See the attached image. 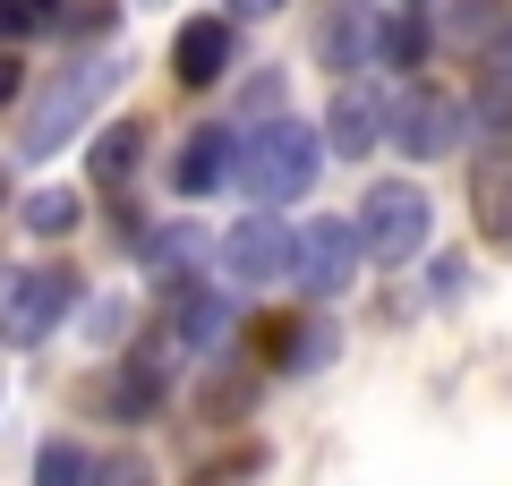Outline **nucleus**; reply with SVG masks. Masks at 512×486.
Masks as SVG:
<instances>
[{
    "label": "nucleus",
    "instance_id": "obj_4",
    "mask_svg": "<svg viewBox=\"0 0 512 486\" xmlns=\"http://www.w3.org/2000/svg\"><path fill=\"white\" fill-rule=\"evenodd\" d=\"M359 231H350L342 214H325V222H299L291 231V282L308 290V299H342L350 282H359Z\"/></svg>",
    "mask_w": 512,
    "mask_h": 486
},
{
    "label": "nucleus",
    "instance_id": "obj_9",
    "mask_svg": "<svg viewBox=\"0 0 512 486\" xmlns=\"http://www.w3.org/2000/svg\"><path fill=\"white\" fill-rule=\"evenodd\" d=\"M231 171H239L231 128H188L180 162H171V188H180V197H214V188H231Z\"/></svg>",
    "mask_w": 512,
    "mask_h": 486
},
{
    "label": "nucleus",
    "instance_id": "obj_18",
    "mask_svg": "<svg viewBox=\"0 0 512 486\" xmlns=\"http://www.w3.org/2000/svg\"><path fill=\"white\" fill-rule=\"evenodd\" d=\"M154 401H163V367H146V359H128L120 376L103 384V410H111V418H146Z\"/></svg>",
    "mask_w": 512,
    "mask_h": 486
},
{
    "label": "nucleus",
    "instance_id": "obj_3",
    "mask_svg": "<svg viewBox=\"0 0 512 486\" xmlns=\"http://www.w3.org/2000/svg\"><path fill=\"white\" fill-rule=\"evenodd\" d=\"M69 307H77V273H69V265H26V273H9V282H0V342H9V350H35Z\"/></svg>",
    "mask_w": 512,
    "mask_h": 486
},
{
    "label": "nucleus",
    "instance_id": "obj_5",
    "mask_svg": "<svg viewBox=\"0 0 512 486\" xmlns=\"http://www.w3.org/2000/svg\"><path fill=\"white\" fill-rule=\"evenodd\" d=\"M111 86H120V69H111V60H86V69H69V77H60V86L35 103V120H26V154H35V162H43V154H60V145H69L77 128L94 120V103H103Z\"/></svg>",
    "mask_w": 512,
    "mask_h": 486
},
{
    "label": "nucleus",
    "instance_id": "obj_11",
    "mask_svg": "<svg viewBox=\"0 0 512 486\" xmlns=\"http://www.w3.org/2000/svg\"><path fill=\"white\" fill-rule=\"evenodd\" d=\"M376 137H384V94L342 86V94H333V111H325V137H316V145H333L342 162H359V154H376Z\"/></svg>",
    "mask_w": 512,
    "mask_h": 486
},
{
    "label": "nucleus",
    "instance_id": "obj_14",
    "mask_svg": "<svg viewBox=\"0 0 512 486\" xmlns=\"http://www.w3.org/2000/svg\"><path fill=\"white\" fill-rule=\"evenodd\" d=\"M248 401H256V367H239V359L205 367V384H197V410L214 418V427H231V418H248Z\"/></svg>",
    "mask_w": 512,
    "mask_h": 486
},
{
    "label": "nucleus",
    "instance_id": "obj_19",
    "mask_svg": "<svg viewBox=\"0 0 512 486\" xmlns=\"http://www.w3.org/2000/svg\"><path fill=\"white\" fill-rule=\"evenodd\" d=\"M18 222H26L35 239H60V231H77V222H86V197H77V188H35Z\"/></svg>",
    "mask_w": 512,
    "mask_h": 486
},
{
    "label": "nucleus",
    "instance_id": "obj_17",
    "mask_svg": "<svg viewBox=\"0 0 512 486\" xmlns=\"http://www.w3.org/2000/svg\"><path fill=\"white\" fill-rule=\"evenodd\" d=\"M171 333H180L188 350L222 342V333H231V299H214V290H180V316H171Z\"/></svg>",
    "mask_w": 512,
    "mask_h": 486
},
{
    "label": "nucleus",
    "instance_id": "obj_16",
    "mask_svg": "<svg viewBox=\"0 0 512 486\" xmlns=\"http://www.w3.org/2000/svg\"><path fill=\"white\" fill-rule=\"evenodd\" d=\"M504 0H453V9H444V35L461 43V52H495V43H504Z\"/></svg>",
    "mask_w": 512,
    "mask_h": 486
},
{
    "label": "nucleus",
    "instance_id": "obj_7",
    "mask_svg": "<svg viewBox=\"0 0 512 486\" xmlns=\"http://www.w3.org/2000/svg\"><path fill=\"white\" fill-rule=\"evenodd\" d=\"M222 273H231L239 290H274L291 282V222L282 214H248L222 231Z\"/></svg>",
    "mask_w": 512,
    "mask_h": 486
},
{
    "label": "nucleus",
    "instance_id": "obj_20",
    "mask_svg": "<svg viewBox=\"0 0 512 486\" xmlns=\"http://www.w3.org/2000/svg\"><path fill=\"white\" fill-rule=\"evenodd\" d=\"M282 376H316V367L333 359V324H299V333H282Z\"/></svg>",
    "mask_w": 512,
    "mask_h": 486
},
{
    "label": "nucleus",
    "instance_id": "obj_24",
    "mask_svg": "<svg viewBox=\"0 0 512 486\" xmlns=\"http://www.w3.org/2000/svg\"><path fill=\"white\" fill-rule=\"evenodd\" d=\"M274 9H282V0H222V18H231V26L239 18H274Z\"/></svg>",
    "mask_w": 512,
    "mask_h": 486
},
{
    "label": "nucleus",
    "instance_id": "obj_10",
    "mask_svg": "<svg viewBox=\"0 0 512 486\" xmlns=\"http://www.w3.org/2000/svg\"><path fill=\"white\" fill-rule=\"evenodd\" d=\"M231 52H239V26L231 18H197L171 43V77H180V86H214V77L231 69Z\"/></svg>",
    "mask_w": 512,
    "mask_h": 486
},
{
    "label": "nucleus",
    "instance_id": "obj_1",
    "mask_svg": "<svg viewBox=\"0 0 512 486\" xmlns=\"http://www.w3.org/2000/svg\"><path fill=\"white\" fill-rule=\"evenodd\" d=\"M316 171H325V145H316V128L291 120V111H274V120L239 145V171H231V180L256 197V214H282V205H299V197L316 188Z\"/></svg>",
    "mask_w": 512,
    "mask_h": 486
},
{
    "label": "nucleus",
    "instance_id": "obj_22",
    "mask_svg": "<svg viewBox=\"0 0 512 486\" xmlns=\"http://www.w3.org/2000/svg\"><path fill=\"white\" fill-rule=\"evenodd\" d=\"M478 120H487V137L512 145V77H487V94H478Z\"/></svg>",
    "mask_w": 512,
    "mask_h": 486
},
{
    "label": "nucleus",
    "instance_id": "obj_15",
    "mask_svg": "<svg viewBox=\"0 0 512 486\" xmlns=\"http://www.w3.org/2000/svg\"><path fill=\"white\" fill-rule=\"evenodd\" d=\"M427 43H436V35H427V18H410V9H402V18H376V60L393 77H419L427 69Z\"/></svg>",
    "mask_w": 512,
    "mask_h": 486
},
{
    "label": "nucleus",
    "instance_id": "obj_2",
    "mask_svg": "<svg viewBox=\"0 0 512 486\" xmlns=\"http://www.w3.org/2000/svg\"><path fill=\"white\" fill-rule=\"evenodd\" d=\"M350 231H359V256H367V265H410V256H427L436 205H427L419 180H376V188H367V205L350 214Z\"/></svg>",
    "mask_w": 512,
    "mask_h": 486
},
{
    "label": "nucleus",
    "instance_id": "obj_21",
    "mask_svg": "<svg viewBox=\"0 0 512 486\" xmlns=\"http://www.w3.org/2000/svg\"><path fill=\"white\" fill-rule=\"evenodd\" d=\"M86 486H154V461L146 452H103V461L86 469Z\"/></svg>",
    "mask_w": 512,
    "mask_h": 486
},
{
    "label": "nucleus",
    "instance_id": "obj_13",
    "mask_svg": "<svg viewBox=\"0 0 512 486\" xmlns=\"http://www.w3.org/2000/svg\"><path fill=\"white\" fill-rule=\"evenodd\" d=\"M137 162H146V128H137V120H111L103 137H94L86 171H94V188H128V180H137Z\"/></svg>",
    "mask_w": 512,
    "mask_h": 486
},
{
    "label": "nucleus",
    "instance_id": "obj_6",
    "mask_svg": "<svg viewBox=\"0 0 512 486\" xmlns=\"http://www.w3.org/2000/svg\"><path fill=\"white\" fill-rule=\"evenodd\" d=\"M384 128H393V145H402L410 162H444L461 145V103L444 86H427V77H410V86L393 94V120Z\"/></svg>",
    "mask_w": 512,
    "mask_h": 486
},
{
    "label": "nucleus",
    "instance_id": "obj_23",
    "mask_svg": "<svg viewBox=\"0 0 512 486\" xmlns=\"http://www.w3.org/2000/svg\"><path fill=\"white\" fill-rule=\"evenodd\" d=\"M18 35H43V26L26 18V9H9V0H0V43H18Z\"/></svg>",
    "mask_w": 512,
    "mask_h": 486
},
{
    "label": "nucleus",
    "instance_id": "obj_28",
    "mask_svg": "<svg viewBox=\"0 0 512 486\" xmlns=\"http://www.w3.org/2000/svg\"><path fill=\"white\" fill-rule=\"evenodd\" d=\"M146 9H163V0H146Z\"/></svg>",
    "mask_w": 512,
    "mask_h": 486
},
{
    "label": "nucleus",
    "instance_id": "obj_12",
    "mask_svg": "<svg viewBox=\"0 0 512 486\" xmlns=\"http://www.w3.org/2000/svg\"><path fill=\"white\" fill-rule=\"evenodd\" d=\"M316 52H325V69H342V77L367 69V60H376V9H359V0H350V9H333Z\"/></svg>",
    "mask_w": 512,
    "mask_h": 486
},
{
    "label": "nucleus",
    "instance_id": "obj_25",
    "mask_svg": "<svg viewBox=\"0 0 512 486\" xmlns=\"http://www.w3.org/2000/svg\"><path fill=\"white\" fill-rule=\"evenodd\" d=\"M18 86H26V77H18V60L0 52V103H9V94H18Z\"/></svg>",
    "mask_w": 512,
    "mask_h": 486
},
{
    "label": "nucleus",
    "instance_id": "obj_26",
    "mask_svg": "<svg viewBox=\"0 0 512 486\" xmlns=\"http://www.w3.org/2000/svg\"><path fill=\"white\" fill-rule=\"evenodd\" d=\"M9 9H26L35 26H52V9H60V0H9Z\"/></svg>",
    "mask_w": 512,
    "mask_h": 486
},
{
    "label": "nucleus",
    "instance_id": "obj_27",
    "mask_svg": "<svg viewBox=\"0 0 512 486\" xmlns=\"http://www.w3.org/2000/svg\"><path fill=\"white\" fill-rule=\"evenodd\" d=\"M495 52H504V77H512V26H504V43H495Z\"/></svg>",
    "mask_w": 512,
    "mask_h": 486
},
{
    "label": "nucleus",
    "instance_id": "obj_8",
    "mask_svg": "<svg viewBox=\"0 0 512 486\" xmlns=\"http://www.w3.org/2000/svg\"><path fill=\"white\" fill-rule=\"evenodd\" d=\"M470 222L487 248H512V145L504 137H487L470 162Z\"/></svg>",
    "mask_w": 512,
    "mask_h": 486
}]
</instances>
